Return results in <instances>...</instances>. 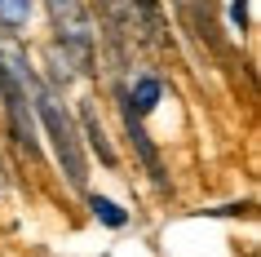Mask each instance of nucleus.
I'll return each mask as SVG.
<instances>
[{"label":"nucleus","instance_id":"nucleus-1","mask_svg":"<svg viewBox=\"0 0 261 257\" xmlns=\"http://www.w3.org/2000/svg\"><path fill=\"white\" fill-rule=\"evenodd\" d=\"M27 89H31V107H36V115H40L49 142H54V155H58V164H62L67 182H71L75 191H84L89 169H84V147H80V133H75L67 107L58 102V94L40 80V76H36V71H27Z\"/></svg>","mask_w":261,"mask_h":257},{"label":"nucleus","instance_id":"nucleus-2","mask_svg":"<svg viewBox=\"0 0 261 257\" xmlns=\"http://www.w3.org/2000/svg\"><path fill=\"white\" fill-rule=\"evenodd\" d=\"M27 58L14 44H0V102H5V115H9V129H14V142L22 155H40V129H36V107L27 98Z\"/></svg>","mask_w":261,"mask_h":257},{"label":"nucleus","instance_id":"nucleus-3","mask_svg":"<svg viewBox=\"0 0 261 257\" xmlns=\"http://www.w3.org/2000/svg\"><path fill=\"white\" fill-rule=\"evenodd\" d=\"M44 5H49V18H54L62 49L89 71L93 67V18H89V5L84 0H44Z\"/></svg>","mask_w":261,"mask_h":257},{"label":"nucleus","instance_id":"nucleus-4","mask_svg":"<svg viewBox=\"0 0 261 257\" xmlns=\"http://www.w3.org/2000/svg\"><path fill=\"white\" fill-rule=\"evenodd\" d=\"M120 111H124V129H128V137H133V147H138L142 164H146V169H151V177H155V186L168 191V173H164V164H160V151H155V142L146 137V129H142V115L128 107V94H120Z\"/></svg>","mask_w":261,"mask_h":257},{"label":"nucleus","instance_id":"nucleus-5","mask_svg":"<svg viewBox=\"0 0 261 257\" xmlns=\"http://www.w3.org/2000/svg\"><path fill=\"white\" fill-rule=\"evenodd\" d=\"M80 124H84V133H89V147L97 151V160L107 164V169H115V151H111V142H107V133H102V124H97V111L84 102V111H80Z\"/></svg>","mask_w":261,"mask_h":257},{"label":"nucleus","instance_id":"nucleus-6","mask_svg":"<svg viewBox=\"0 0 261 257\" xmlns=\"http://www.w3.org/2000/svg\"><path fill=\"white\" fill-rule=\"evenodd\" d=\"M89 208H93V217L102 222V226H111V230L128 226V213H124L115 200H107V195H89Z\"/></svg>","mask_w":261,"mask_h":257},{"label":"nucleus","instance_id":"nucleus-7","mask_svg":"<svg viewBox=\"0 0 261 257\" xmlns=\"http://www.w3.org/2000/svg\"><path fill=\"white\" fill-rule=\"evenodd\" d=\"M155 102H160V80L142 76V80L133 84V94H128V107L138 111V115H146V111H155Z\"/></svg>","mask_w":261,"mask_h":257},{"label":"nucleus","instance_id":"nucleus-8","mask_svg":"<svg viewBox=\"0 0 261 257\" xmlns=\"http://www.w3.org/2000/svg\"><path fill=\"white\" fill-rule=\"evenodd\" d=\"M181 9L191 14V22L204 31V40H217V27H213V0H181Z\"/></svg>","mask_w":261,"mask_h":257},{"label":"nucleus","instance_id":"nucleus-9","mask_svg":"<svg viewBox=\"0 0 261 257\" xmlns=\"http://www.w3.org/2000/svg\"><path fill=\"white\" fill-rule=\"evenodd\" d=\"M31 18V0H0V27H27Z\"/></svg>","mask_w":261,"mask_h":257},{"label":"nucleus","instance_id":"nucleus-10","mask_svg":"<svg viewBox=\"0 0 261 257\" xmlns=\"http://www.w3.org/2000/svg\"><path fill=\"white\" fill-rule=\"evenodd\" d=\"M133 5H138L146 18H155V9H160V0H133Z\"/></svg>","mask_w":261,"mask_h":257}]
</instances>
